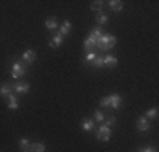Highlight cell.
Returning a JSON list of instances; mask_svg holds the SVG:
<instances>
[{
	"instance_id": "ba28073f",
	"label": "cell",
	"mask_w": 159,
	"mask_h": 152,
	"mask_svg": "<svg viewBox=\"0 0 159 152\" xmlns=\"http://www.w3.org/2000/svg\"><path fill=\"white\" fill-rule=\"evenodd\" d=\"M63 34H59V32H56L54 36L49 39V47H52V49H56V47H59V46L63 44Z\"/></svg>"
},
{
	"instance_id": "d4e9b609",
	"label": "cell",
	"mask_w": 159,
	"mask_h": 152,
	"mask_svg": "<svg viewBox=\"0 0 159 152\" xmlns=\"http://www.w3.org/2000/svg\"><path fill=\"white\" fill-rule=\"evenodd\" d=\"M100 106H110V100H108V96H103L100 100Z\"/></svg>"
},
{
	"instance_id": "3957f363",
	"label": "cell",
	"mask_w": 159,
	"mask_h": 152,
	"mask_svg": "<svg viewBox=\"0 0 159 152\" xmlns=\"http://www.w3.org/2000/svg\"><path fill=\"white\" fill-rule=\"evenodd\" d=\"M25 73H27V66H25V63L17 61V63L12 64V69H10V78L17 79V78H20V76H24Z\"/></svg>"
},
{
	"instance_id": "5bb4252c",
	"label": "cell",
	"mask_w": 159,
	"mask_h": 152,
	"mask_svg": "<svg viewBox=\"0 0 159 152\" xmlns=\"http://www.w3.org/2000/svg\"><path fill=\"white\" fill-rule=\"evenodd\" d=\"M12 93H14V88H12V86H10L9 83H2V90H0V95H2V96H7V98H9Z\"/></svg>"
},
{
	"instance_id": "7c38bea8",
	"label": "cell",
	"mask_w": 159,
	"mask_h": 152,
	"mask_svg": "<svg viewBox=\"0 0 159 152\" xmlns=\"http://www.w3.org/2000/svg\"><path fill=\"white\" fill-rule=\"evenodd\" d=\"M108 7H110V10L113 12H120V10L124 9V2L122 0H110V2H107Z\"/></svg>"
},
{
	"instance_id": "9a60e30c",
	"label": "cell",
	"mask_w": 159,
	"mask_h": 152,
	"mask_svg": "<svg viewBox=\"0 0 159 152\" xmlns=\"http://www.w3.org/2000/svg\"><path fill=\"white\" fill-rule=\"evenodd\" d=\"M146 117H147L149 120H154V118H157V117H159V108H156V106H152V108L146 110Z\"/></svg>"
},
{
	"instance_id": "cb8c5ba5",
	"label": "cell",
	"mask_w": 159,
	"mask_h": 152,
	"mask_svg": "<svg viewBox=\"0 0 159 152\" xmlns=\"http://www.w3.org/2000/svg\"><path fill=\"white\" fill-rule=\"evenodd\" d=\"M97 59V52L92 51V52H86V58H85V63H93Z\"/></svg>"
},
{
	"instance_id": "7a4b0ae2",
	"label": "cell",
	"mask_w": 159,
	"mask_h": 152,
	"mask_svg": "<svg viewBox=\"0 0 159 152\" xmlns=\"http://www.w3.org/2000/svg\"><path fill=\"white\" fill-rule=\"evenodd\" d=\"M115 44H117V37L113 36V34H103V36L98 39L97 47L105 52V51H110L112 47H115Z\"/></svg>"
},
{
	"instance_id": "30bf717a",
	"label": "cell",
	"mask_w": 159,
	"mask_h": 152,
	"mask_svg": "<svg viewBox=\"0 0 159 152\" xmlns=\"http://www.w3.org/2000/svg\"><path fill=\"white\" fill-rule=\"evenodd\" d=\"M81 128L85 132H92L93 128H95V120H92V118H83L81 120Z\"/></svg>"
},
{
	"instance_id": "52a82bcc",
	"label": "cell",
	"mask_w": 159,
	"mask_h": 152,
	"mask_svg": "<svg viewBox=\"0 0 159 152\" xmlns=\"http://www.w3.org/2000/svg\"><path fill=\"white\" fill-rule=\"evenodd\" d=\"M36 58H37V54H36V51H32V49H27V51L22 52V61H24L25 64H32L34 61H36Z\"/></svg>"
},
{
	"instance_id": "5b68a950",
	"label": "cell",
	"mask_w": 159,
	"mask_h": 152,
	"mask_svg": "<svg viewBox=\"0 0 159 152\" xmlns=\"http://www.w3.org/2000/svg\"><path fill=\"white\" fill-rule=\"evenodd\" d=\"M149 128H151V122H149V118H147L146 115L139 117V120H137V130H139V132H147Z\"/></svg>"
},
{
	"instance_id": "ac0fdd59",
	"label": "cell",
	"mask_w": 159,
	"mask_h": 152,
	"mask_svg": "<svg viewBox=\"0 0 159 152\" xmlns=\"http://www.w3.org/2000/svg\"><path fill=\"white\" fill-rule=\"evenodd\" d=\"M19 145H20V149H22V150H31V145H32V144H29V139L22 137V139L19 140Z\"/></svg>"
},
{
	"instance_id": "4316f807",
	"label": "cell",
	"mask_w": 159,
	"mask_h": 152,
	"mask_svg": "<svg viewBox=\"0 0 159 152\" xmlns=\"http://www.w3.org/2000/svg\"><path fill=\"white\" fill-rule=\"evenodd\" d=\"M139 152H157V150H156V147H142Z\"/></svg>"
},
{
	"instance_id": "9c48e42d",
	"label": "cell",
	"mask_w": 159,
	"mask_h": 152,
	"mask_svg": "<svg viewBox=\"0 0 159 152\" xmlns=\"http://www.w3.org/2000/svg\"><path fill=\"white\" fill-rule=\"evenodd\" d=\"M12 88H14V91L16 93H27L29 90H31V85L29 83H16V85H12Z\"/></svg>"
},
{
	"instance_id": "603a6c76",
	"label": "cell",
	"mask_w": 159,
	"mask_h": 152,
	"mask_svg": "<svg viewBox=\"0 0 159 152\" xmlns=\"http://www.w3.org/2000/svg\"><path fill=\"white\" fill-rule=\"evenodd\" d=\"M93 120L98 122V123H103V122H105V115H103V112L97 110V112H95V115H93Z\"/></svg>"
},
{
	"instance_id": "ffe728a7",
	"label": "cell",
	"mask_w": 159,
	"mask_h": 152,
	"mask_svg": "<svg viewBox=\"0 0 159 152\" xmlns=\"http://www.w3.org/2000/svg\"><path fill=\"white\" fill-rule=\"evenodd\" d=\"M44 150H46V147H44L43 142H36L31 145V152H44Z\"/></svg>"
},
{
	"instance_id": "8fae6325",
	"label": "cell",
	"mask_w": 159,
	"mask_h": 152,
	"mask_svg": "<svg viewBox=\"0 0 159 152\" xmlns=\"http://www.w3.org/2000/svg\"><path fill=\"white\" fill-rule=\"evenodd\" d=\"M117 63H119V59H117V56H113V54H105V66L107 68H115L117 66Z\"/></svg>"
},
{
	"instance_id": "7402d4cb",
	"label": "cell",
	"mask_w": 159,
	"mask_h": 152,
	"mask_svg": "<svg viewBox=\"0 0 159 152\" xmlns=\"http://www.w3.org/2000/svg\"><path fill=\"white\" fill-rule=\"evenodd\" d=\"M108 22V17H107V14H103V12H100L97 15V24L98 25H103V24H107Z\"/></svg>"
},
{
	"instance_id": "6da1fadb",
	"label": "cell",
	"mask_w": 159,
	"mask_h": 152,
	"mask_svg": "<svg viewBox=\"0 0 159 152\" xmlns=\"http://www.w3.org/2000/svg\"><path fill=\"white\" fill-rule=\"evenodd\" d=\"M102 36H103V34H102V27H100V25L93 27V29H92V32H90V36L86 37L85 42H83V47H85V51H86V52H92L93 46H97L98 39H100Z\"/></svg>"
},
{
	"instance_id": "4fadbf2b",
	"label": "cell",
	"mask_w": 159,
	"mask_h": 152,
	"mask_svg": "<svg viewBox=\"0 0 159 152\" xmlns=\"http://www.w3.org/2000/svg\"><path fill=\"white\" fill-rule=\"evenodd\" d=\"M71 27H73V24H71L70 20H64L61 25H59V34H63V36H68V34L71 32Z\"/></svg>"
},
{
	"instance_id": "44dd1931",
	"label": "cell",
	"mask_w": 159,
	"mask_h": 152,
	"mask_svg": "<svg viewBox=\"0 0 159 152\" xmlns=\"http://www.w3.org/2000/svg\"><path fill=\"white\" fill-rule=\"evenodd\" d=\"M46 27L49 30H56V29H58V22H56L54 17H51V19H48V20H46Z\"/></svg>"
},
{
	"instance_id": "8992f818",
	"label": "cell",
	"mask_w": 159,
	"mask_h": 152,
	"mask_svg": "<svg viewBox=\"0 0 159 152\" xmlns=\"http://www.w3.org/2000/svg\"><path fill=\"white\" fill-rule=\"evenodd\" d=\"M108 100H110V108L112 110H119L120 106H122V96H120L119 93H113L108 96Z\"/></svg>"
},
{
	"instance_id": "e0dca14e",
	"label": "cell",
	"mask_w": 159,
	"mask_h": 152,
	"mask_svg": "<svg viewBox=\"0 0 159 152\" xmlns=\"http://www.w3.org/2000/svg\"><path fill=\"white\" fill-rule=\"evenodd\" d=\"M90 9L93 10V12H102V9H103V2L102 0H97V2H92V5H90Z\"/></svg>"
},
{
	"instance_id": "277c9868",
	"label": "cell",
	"mask_w": 159,
	"mask_h": 152,
	"mask_svg": "<svg viewBox=\"0 0 159 152\" xmlns=\"http://www.w3.org/2000/svg\"><path fill=\"white\" fill-rule=\"evenodd\" d=\"M110 137H112L110 127H108V125H105V123H102L100 127H98V130H97V139L100 140V142H108V140H110Z\"/></svg>"
},
{
	"instance_id": "2e32d148",
	"label": "cell",
	"mask_w": 159,
	"mask_h": 152,
	"mask_svg": "<svg viewBox=\"0 0 159 152\" xmlns=\"http://www.w3.org/2000/svg\"><path fill=\"white\" fill-rule=\"evenodd\" d=\"M9 108L10 110H17L19 108V101H17V96H16V91L9 96Z\"/></svg>"
},
{
	"instance_id": "d6986e66",
	"label": "cell",
	"mask_w": 159,
	"mask_h": 152,
	"mask_svg": "<svg viewBox=\"0 0 159 152\" xmlns=\"http://www.w3.org/2000/svg\"><path fill=\"white\" fill-rule=\"evenodd\" d=\"M93 68L95 69H98V68H102V66H105V56H97V59L93 61Z\"/></svg>"
},
{
	"instance_id": "83f0119b",
	"label": "cell",
	"mask_w": 159,
	"mask_h": 152,
	"mask_svg": "<svg viewBox=\"0 0 159 152\" xmlns=\"http://www.w3.org/2000/svg\"><path fill=\"white\" fill-rule=\"evenodd\" d=\"M22 152H31V150H22Z\"/></svg>"
},
{
	"instance_id": "484cf974",
	"label": "cell",
	"mask_w": 159,
	"mask_h": 152,
	"mask_svg": "<svg viewBox=\"0 0 159 152\" xmlns=\"http://www.w3.org/2000/svg\"><path fill=\"white\" fill-rule=\"evenodd\" d=\"M103 123H105V125H108V127H110V125H113V123H115V117H113V115H110V117H108L107 120L103 122Z\"/></svg>"
}]
</instances>
